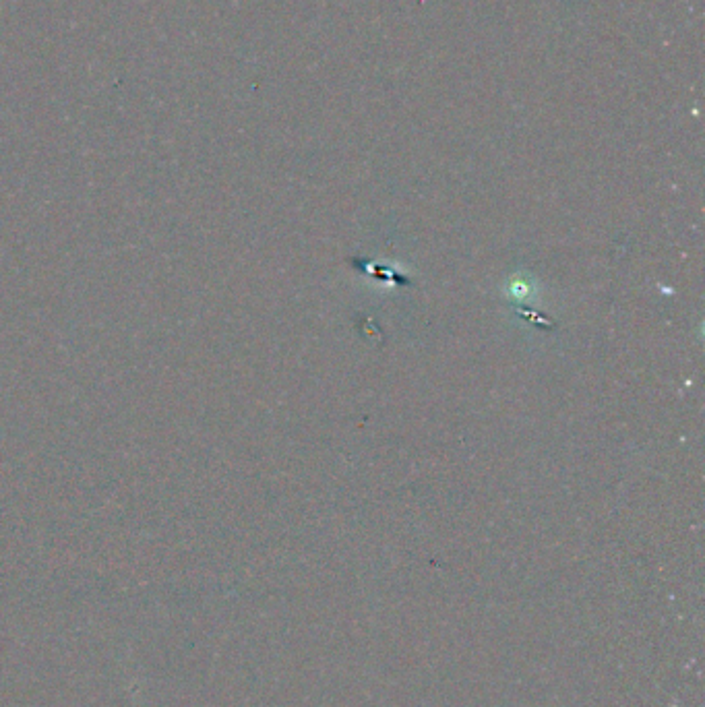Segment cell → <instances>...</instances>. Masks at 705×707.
<instances>
[{
  "mask_svg": "<svg viewBox=\"0 0 705 707\" xmlns=\"http://www.w3.org/2000/svg\"><path fill=\"white\" fill-rule=\"evenodd\" d=\"M532 292H534V288H532V284L524 278V275H517V278H513L511 284H509V294H511L513 298H517V300H528V298L532 296Z\"/></svg>",
  "mask_w": 705,
  "mask_h": 707,
  "instance_id": "cell-1",
  "label": "cell"
}]
</instances>
